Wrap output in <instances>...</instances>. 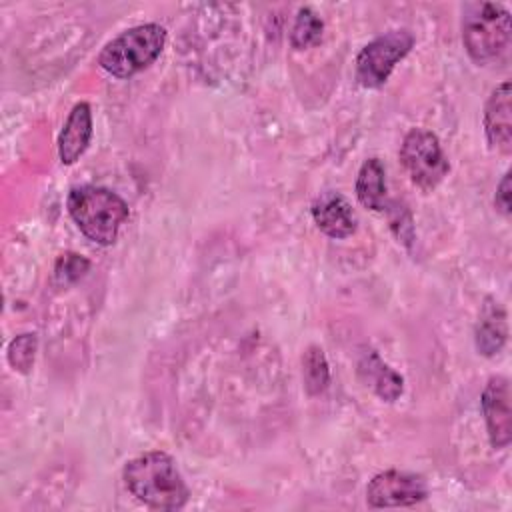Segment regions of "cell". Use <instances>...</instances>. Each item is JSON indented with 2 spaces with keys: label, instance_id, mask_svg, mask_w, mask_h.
<instances>
[{
  "label": "cell",
  "instance_id": "1",
  "mask_svg": "<svg viewBox=\"0 0 512 512\" xmlns=\"http://www.w3.org/2000/svg\"><path fill=\"white\" fill-rule=\"evenodd\" d=\"M122 478L128 492L152 510H180L190 498L176 462L160 450L128 460Z\"/></svg>",
  "mask_w": 512,
  "mask_h": 512
},
{
  "label": "cell",
  "instance_id": "2",
  "mask_svg": "<svg viewBox=\"0 0 512 512\" xmlns=\"http://www.w3.org/2000/svg\"><path fill=\"white\" fill-rule=\"evenodd\" d=\"M66 206L80 232L100 246L114 244L120 226L128 218V204L116 192L102 186L86 184L72 188Z\"/></svg>",
  "mask_w": 512,
  "mask_h": 512
},
{
  "label": "cell",
  "instance_id": "3",
  "mask_svg": "<svg viewBox=\"0 0 512 512\" xmlns=\"http://www.w3.org/2000/svg\"><path fill=\"white\" fill-rule=\"evenodd\" d=\"M510 12L494 2H468L462 10V42L476 64L498 60L510 46Z\"/></svg>",
  "mask_w": 512,
  "mask_h": 512
},
{
  "label": "cell",
  "instance_id": "4",
  "mask_svg": "<svg viewBox=\"0 0 512 512\" xmlns=\"http://www.w3.org/2000/svg\"><path fill=\"white\" fill-rule=\"evenodd\" d=\"M166 30L160 24H138L112 38L98 64L116 78H130L148 68L164 50Z\"/></svg>",
  "mask_w": 512,
  "mask_h": 512
},
{
  "label": "cell",
  "instance_id": "5",
  "mask_svg": "<svg viewBox=\"0 0 512 512\" xmlns=\"http://www.w3.org/2000/svg\"><path fill=\"white\" fill-rule=\"evenodd\" d=\"M414 36L406 28L390 30L368 42L356 58V80L364 88H380L394 66L412 50Z\"/></svg>",
  "mask_w": 512,
  "mask_h": 512
},
{
  "label": "cell",
  "instance_id": "6",
  "mask_svg": "<svg viewBox=\"0 0 512 512\" xmlns=\"http://www.w3.org/2000/svg\"><path fill=\"white\" fill-rule=\"evenodd\" d=\"M400 160L410 180L426 192L434 190L450 170L438 138L422 128H414L404 136Z\"/></svg>",
  "mask_w": 512,
  "mask_h": 512
},
{
  "label": "cell",
  "instance_id": "7",
  "mask_svg": "<svg viewBox=\"0 0 512 512\" xmlns=\"http://www.w3.org/2000/svg\"><path fill=\"white\" fill-rule=\"evenodd\" d=\"M428 496L426 480L418 474L386 470L376 474L366 488V502L372 508H404Z\"/></svg>",
  "mask_w": 512,
  "mask_h": 512
},
{
  "label": "cell",
  "instance_id": "8",
  "mask_svg": "<svg viewBox=\"0 0 512 512\" xmlns=\"http://www.w3.org/2000/svg\"><path fill=\"white\" fill-rule=\"evenodd\" d=\"M482 414L486 420L490 444L506 448L512 440V410H510V384L504 376H492L480 398Z\"/></svg>",
  "mask_w": 512,
  "mask_h": 512
},
{
  "label": "cell",
  "instance_id": "9",
  "mask_svg": "<svg viewBox=\"0 0 512 512\" xmlns=\"http://www.w3.org/2000/svg\"><path fill=\"white\" fill-rule=\"evenodd\" d=\"M484 132L488 144L510 154L512 150V88L510 82H502L488 98L484 108Z\"/></svg>",
  "mask_w": 512,
  "mask_h": 512
},
{
  "label": "cell",
  "instance_id": "10",
  "mask_svg": "<svg viewBox=\"0 0 512 512\" xmlns=\"http://www.w3.org/2000/svg\"><path fill=\"white\" fill-rule=\"evenodd\" d=\"M312 218L316 226L330 238H348L354 234L358 218L350 206V202L334 190L322 192L312 202Z\"/></svg>",
  "mask_w": 512,
  "mask_h": 512
},
{
  "label": "cell",
  "instance_id": "11",
  "mask_svg": "<svg viewBox=\"0 0 512 512\" xmlns=\"http://www.w3.org/2000/svg\"><path fill=\"white\" fill-rule=\"evenodd\" d=\"M90 138H92V112L86 102H78L70 110L66 124L58 136L60 162L66 166L74 164L86 152Z\"/></svg>",
  "mask_w": 512,
  "mask_h": 512
},
{
  "label": "cell",
  "instance_id": "12",
  "mask_svg": "<svg viewBox=\"0 0 512 512\" xmlns=\"http://www.w3.org/2000/svg\"><path fill=\"white\" fill-rule=\"evenodd\" d=\"M358 376L376 396L386 402H394L404 390L402 376L394 372L374 350L362 354L358 362Z\"/></svg>",
  "mask_w": 512,
  "mask_h": 512
},
{
  "label": "cell",
  "instance_id": "13",
  "mask_svg": "<svg viewBox=\"0 0 512 512\" xmlns=\"http://www.w3.org/2000/svg\"><path fill=\"white\" fill-rule=\"evenodd\" d=\"M506 336H508V328H506L504 308L494 298H486L478 316L476 332H474L478 352L484 356L498 354L506 342Z\"/></svg>",
  "mask_w": 512,
  "mask_h": 512
},
{
  "label": "cell",
  "instance_id": "14",
  "mask_svg": "<svg viewBox=\"0 0 512 512\" xmlns=\"http://www.w3.org/2000/svg\"><path fill=\"white\" fill-rule=\"evenodd\" d=\"M356 196L368 210L382 212L388 206L386 200V170L380 158H368L356 178Z\"/></svg>",
  "mask_w": 512,
  "mask_h": 512
},
{
  "label": "cell",
  "instance_id": "15",
  "mask_svg": "<svg viewBox=\"0 0 512 512\" xmlns=\"http://www.w3.org/2000/svg\"><path fill=\"white\" fill-rule=\"evenodd\" d=\"M302 378L304 388L310 396H318L328 388L330 382V368L322 348L308 346L302 356Z\"/></svg>",
  "mask_w": 512,
  "mask_h": 512
},
{
  "label": "cell",
  "instance_id": "16",
  "mask_svg": "<svg viewBox=\"0 0 512 512\" xmlns=\"http://www.w3.org/2000/svg\"><path fill=\"white\" fill-rule=\"evenodd\" d=\"M324 22L322 18L308 6L298 8L292 30H290V44L296 50H304L310 46H316L322 38Z\"/></svg>",
  "mask_w": 512,
  "mask_h": 512
},
{
  "label": "cell",
  "instance_id": "17",
  "mask_svg": "<svg viewBox=\"0 0 512 512\" xmlns=\"http://www.w3.org/2000/svg\"><path fill=\"white\" fill-rule=\"evenodd\" d=\"M38 340L34 334H20L8 346V362L14 370L26 374L30 372L34 358H36Z\"/></svg>",
  "mask_w": 512,
  "mask_h": 512
},
{
  "label": "cell",
  "instance_id": "18",
  "mask_svg": "<svg viewBox=\"0 0 512 512\" xmlns=\"http://www.w3.org/2000/svg\"><path fill=\"white\" fill-rule=\"evenodd\" d=\"M390 210V228L396 234V238L400 242H404L406 246H410L414 242V224H412V216L406 210L404 204L392 202L390 206H386Z\"/></svg>",
  "mask_w": 512,
  "mask_h": 512
},
{
  "label": "cell",
  "instance_id": "19",
  "mask_svg": "<svg viewBox=\"0 0 512 512\" xmlns=\"http://www.w3.org/2000/svg\"><path fill=\"white\" fill-rule=\"evenodd\" d=\"M88 266L90 264H88L86 258L68 252V254H62L58 258L54 272H56V278L60 282H74V280H78L88 270Z\"/></svg>",
  "mask_w": 512,
  "mask_h": 512
},
{
  "label": "cell",
  "instance_id": "20",
  "mask_svg": "<svg viewBox=\"0 0 512 512\" xmlns=\"http://www.w3.org/2000/svg\"><path fill=\"white\" fill-rule=\"evenodd\" d=\"M494 204H496V208H498L504 216L510 214V172H506V174L502 176V180L498 182V186H496V196H494Z\"/></svg>",
  "mask_w": 512,
  "mask_h": 512
}]
</instances>
